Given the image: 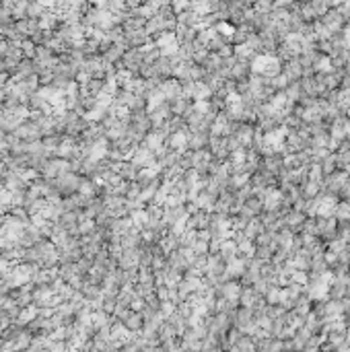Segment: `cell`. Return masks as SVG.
Returning <instances> with one entry per match:
<instances>
[{
  "label": "cell",
  "mask_w": 350,
  "mask_h": 352,
  "mask_svg": "<svg viewBox=\"0 0 350 352\" xmlns=\"http://www.w3.org/2000/svg\"><path fill=\"white\" fill-rule=\"evenodd\" d=\"M19 47H21V52H23V56H27V58H33V56H35V47H37V45H35V43H33L31 39H23Z\"/></svg>",
  "instance_id": "cell-1"
}]
</instances>
